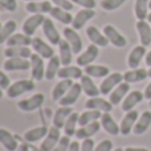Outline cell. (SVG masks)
Listing matches in <instances>:
<instances>
[{
  "label": "cell",
  "mask_w": 151,
  "mask_h": 151,
  "mask_svg": "<svg viewBox=\"0 0 151 151\" xmlns=\"http://www.w3.org/2000/svg\"><path fill=\"white\" fill-rule=\"evenodd\" d=\"M99 47H97V45L91 44L89 45L88 48H86L85 50H83L82 53H80L77 57V60H76V63H77L78 66H88L90 65V64H93L94 61L97 60V57H98L99 55Z\"/></svg>",
  "instance_id": "cell-10"
},
{
  "label": "cell",
  "mask_w": 151,
  "mask_h": 151,
  "mask_svg": "<svg viewBox=\"0 0 151 151\" xmlns=\"http://www.w3.org/2000/svg\"><path fill=\"white\" fill-rule=\"evenodd\" d=\"M82 69L81 66H73V65H68V66H61L58 70L57 77L60 78H68V80H80L82 77Z\"/></svg>",
  "instance_id": "cell-33"
},
{
  "label": "cell",
  "mask_w": 151,
  "mask_h": 151,
  "mask_svg": "<svg viewBox=\"0 0 151 151\" xmlns=\"http://www.w3.org/2000/svg\"><path fill=\"white\" fill-rule=\"evenodd\" d=\"M42 32H44V36L47 37L50 45H58V42L63 40L60 32L57 31L55 23L52 21L50 17H45L44 24H42Z\"/></svg>",
  "instance_id": "cell-11"
},
{
  "label": "cell",
  "mask_w": 151,
  "mask_h": 151,
  "mask_svg": "<svg viewBox=\"0 0 151 151\" xmlns=\"http://www.w3.org/2000/svg\"><path fill=\"white\" fill-rule=\"evenodd\" d=\"M1 98H3V89L0 88V99H1Z\"/></svg>",
  "instance_id": "cell-58"
},
{
  "label": "cell",
  "mask_w": 151,
  "mask_h": 151,
  "mask_svg": "<svg viewBox=\"0 0 151 151\" xmlns=\"http://www.w3.org/2000/svg\"><path fill=\"white\" fill-rule=\"evenodd\" d=\"M31 73H32V80L35 81H41L45 78V68L47 65L44 64V58L39 56L37 53H32L31 58Z\"/></svg>",
  "instance_id": "cell-5"
},
{
  "label": "cell",
  "mask_w": 151,
  "mask_h": 151,
  "mask_svg": "<svg viewBox=\"0 0 151 151\" xmlns=\"http://www.w3.org/2000/svg\"><path fill=\"white\" fill-rule=\"evenodd\" d=\"M99 122H101V126L104 127V130L106 131L107 134L114 135V137L121 134L119 125L115 122V119L111 117L110 113H102V117H101V119H99Z\"/></svg>",
  "instance_id": "cell-25"
},
{
  "label": "cell",
  "mask_w": 151,
  "mask_h": 151,
  "mask_svg": "<svg viewBox=\"0 0 151 151\" xmlns=\"http://www.w3.org/2000/svg\"><path fill=\"white\" fill-rule=\"evenodd\" d=\"M150 0H135L134 3V13L138 20H147L150 9Z\"/></svg>",
  "instance_id": "cell-39"
},
{
  "label": "cell",
  "mask_w": 151,
  "mask_h": 151,
  "mask_svg": "<svg viewBox=\"0 0 151 151\" xmlns=\"http://www.w3.org/2000/svg\"><path fill=\"white\" fill-rule=\"evenodd\" d=\"M111 150H113V142L110 139H104L94 147V151H111Z\"/></svg>",
  "instance_id": "cell-47"
},
{
  "label": "cell",
  "mask_w": 151,
  "mask_h": 151,
  "mask_svg": "<svg viewBox=\"0 0 151 151\" xmlns=\"http://www.w3.org/2000/svg\"><path fill=\"white\" fill-rule=\"evenodd\" d=\"M72 113H73L72 106H60L53 115V126L57 129H64V125Z\"/></svg>",
  "instance_id": "cell-32"
},
{
  "label": "cell",
  "mask_w": 151,
  "mask_h": 151,
  "mask_svg": "<svg viewBox=\"0 0 151 151\" xmlns=\"http://www.w3.org/2000/svg\"><path fill=\"white\" fill-rule=\"evenodd\" d=\"M60 68H61L60 56H56L55 55L52 58H49V60H48L47 68H45V80L50 81V80H53L55 77H57Z\"/></svg>",
  "instance_id": "cell-35"
},
{
  "label": "cell",
  "mask_w": 151,
  "mask_h": 151,
  "mask_svg": "<svg viewBox=\"0 0 151 151\" xmlns=\"http://www.w3.org/2000/svg\"><path fill=\"white\" fill-rule=\"evenodd\" d=\"M78 119H80V114L73 111L70 115L68 117L65 125H64V133L68 137H73L76 135V131H77V125H78Z\"/></svg>",
  "instance_id": "cell-41"
},
{
  "label": "cell",
  "mask_w": 151,
  "mask_h": 151,
  "mask_svg": "<svg viewBox=\"0 0 151 151\" xmlns=\"http://www.w3.org/2000/svg\"><path fill=\"white\" fill-rule=\"evenodd\" d=\"M80 83H81V86H82V91L89 98H91V97H98L99 94H101L99 88L93 82V78H91L90 76L83 74L82 77L80 78Z\"/></svg>",
  "instance_id": "cell-27"
},
{
  "label": "cell",
  "mask_w": 151,
  "mask_h": 151,
  "mask_svg": "<svg viewBox=\"0 0 151 151\" xmlns=\"http://www.w3.org/2000/svg\"><path fill=\"white\" fill-rule=\"evenodd\" d=\"M16 151H31V147H29L28 142H24V143H20L19 147L16 149Z\"/></svg>",
  "instance_id": "cell-52"
},
{
  "label": "cell",
  "mask_w": 151,
  "mask_h": 151,
  "mask_svg": "<svg viewBox=\"0 0 151 151\" xmlns=\"http://www.w3.org/2000/svg\"><path fill=\"white\" fill-rule=\"evenodd\" d=\"M137 32L139 35L141 45L149 47L151 45V25L147 20H138L135 24Z\"/></svg>",
  "instance_id": "cell-23"
},
{
  "label": "cell",
  "mask_w": 151,
  "mask_h": 151,
  "mask_svg": "<svg viewBox=\"0 0 151 151\" xmlns=\"http://www.w3.org/2000/svg\"><path fill=\"white\" fill-rule=\"evenodd\" d=\"M52 3L47 1V0H40V1H29L25 4L27 12L36 15V13H49L52 9Z\"/></svg>",
  "instance_id": "cell-28"
},
{
  "label": "cell",
  "mask_w": 151,
  "mask_h": 151,
  "mask_svg": "<svg viewBox=\"0 0 151 151\" xmlns=\"http://www.w3.org/2000/svg\"><path fill=\"white\" fill-rule=\"evenodd\" d=\"M114 151H125V149H122V147H117V149H114Z\"/></svg>",
  "instance_id": "cell-56"
},
{
  "label": "cell",
  "mask_w": 151,
  "mask_h": 151,
  "mask_svg": "<svg viewBox=\"0 0 151 151\" xmlns=\"http://www.w3.org/2000/svg\"><path fill=\"white\" fill-rule=\"evenodd\" d=\"M0 145L7 151H16V149L19 147L16 135H13L11 131L3 127H0Z\"/></svg>",
  "instance_id": "cell-26"
},
{
  "label": "cell",
  "mask_w": 151,
  "mask_h": 151,
  "mask_svg": "<svg viewBox=\"0 0 151 151\" xmlns=\"http://www.w3.org/2000/svg\"><path fill=\"white\" fill-rule=\"evenodd\" d=\"M32 49H33L35 53H37L39 56H41L42 58H47V60H49V58H52L53 56H55V49H53V47L50 44H48V42H45L42 39H40V37H33L32 39Z\"/></svg>",
  "instance_id": "cell-8"
},
{
  "label": "cell",
  "mask_w": 151,
  "mask_h": 151,
  "mask_svg": "<svg viewBox=\"0 0 151 151\" xmlns=\"http://www.w3.org/2000/svg\"><path fill=\"white\" fill-rule=\"evenodd\" d=\"M35 89L33 80H19L11 83V86L7 89V96L8 98H17V97L23 96V94L32 91Z\"/></svg>",
  "instance_id": "cell-1"
},
{
  "label": "cell",
  "mask_w": 151,
  "mask_h": 151,
  "mask_svg": "<svg viewBox=\"0 0 151 151\" xmlns=\"http://www.w3.org/2000/svg\"><path fill=\"white\" fill-rule=\"evenodd\" d=\"M149 77V70H146L145 68H135V69H130V70L123 73V81L129 83H135V82H141L145 81Z\"/></svg>",
  "instance_id": "cell-29"
},
{
  "label": "cell",
  "mask_w": 151,
  "mask_h": 151,
  "mask_svg": "<svg viewBox=\"0 0 151 151\" xmlns=\"http://www.w3.org/2000/svg\"><path fill=\"white\" fill-rule=\"evenodd\" d=\"M61 138V131L60 129L55 127V126H50L48 134L45 135V138L42 139L41 145H40V151H53L56 146H57L58 141Z\"/></svg>",
  "instance_id": "cell-6"
},
{
  "label": "cell",
  "mask_w": 151,
  "mask_h": 151,
  "mask_svg": "<svg viewBox=\"0 0 151 151\" xmlns=\"http://www.w3.org/2000/svg\"><path fill=\"white\" fill-rule=\"evenodd\" d=\"M81 149V145L78 141H72L70 146H69V150L68 151H80Z\"/></svg>",
  "instance_id": "cell-51"
},
{
  "label": "cell",
  "mask_w": 151,
  "mask_h": 151,
  "mask_svg": "<svg viewBox=\"0 0 151 151\" xmlns=\"http://www.w3.org/2000/svg\"><path fill=\"white\" fill-rule=\"evenodd\" d=\"M49 13H50V17L55 19V20H57V21H60L61 24L68 25V24L73 23L74 16H72V13L69 12V11H65L60 7H53Z\"/></svg>",
  "instance_id": "cell-37"
},
{
  "label": "cell",
  "mask_w": 151,
  "mask_h": 151,
  "mask_svg": "<svg viewBox=\"0 0 151 151\" xmlns=\"http://www.w3.org/2000/svg\"><path fill=\"white\" fill-rule=\"evenodd\" d=\"M52 3L55 4V7H60L65 11H69V12H70L74 7L72 0H52Z\"/></svg>",
  "instance_id": "cell-46"
},
{
  "label": "cell",
  "mask_w": 151,
  "mask_h": 151,
  "mask_svg": "<svg viewBox=\"0 0 151 151\" xmlns=\"http://www.w3.org/2000/svg\"><path fill=\"white\" fill-rule=\"evenodd\" d=\"M139 118V113L137 110H130L125 114V117L122 118L119 123V129H121V134L122 135H129L130 133H133V129L135 126L137 121Z\"/></svg>",
  "instance_id": "cell-13"
},
{
  "label": "cell",
  "mask_w": 151,
  "mask_h": 151,
  "mask_svg": "<svg viewBox=\"0 0 151 151\" xmlns=\"http://www.w3.org/2000/svg\"><path fill=\"white\" fill-rule=\"evenodd\" d=\"M149 77L151 78V66H150V69H149Z\"/></svg>",
  "instance_id": "cell-61"
},
{
  "label": "cell",
  "mask_w": 151,
  "mask_h": 151,
  "mask_svg": "<svg viewBox=\"0 0 151 151\" xmlns=\"http://www.w3.org/2000/svg\"><path fill=\"white\" fill-rule=\"evenodd\" d=\"M32 39L33 37L25 33H13L5 44L7 47H29L32 45Z\"/></svg>",
  "instance_id": "cell-38"
},
{
  "label": "cell",
  "mask_w": 151,
  "mask_h": 151,
  "mask_svg": "<svg viewBox=\"0 0 151 151\" xmlns=\"http://www.w3.org/2000/svg\"><path fill=\"white\" fill-rule=\"evenodd\" d=\"M3 68L7 72L28 70L31 68V61H29V58H21V57L7 58L4 61V64H3Z\"/></svg>",
  "instance_id": "cell-14"
},
{
  "label": "cell",
  "mask_w": 151,
  "mask_h": 151,
  "mask_svg": "<svg viewBox=\"0 0 151 151\" xmlns=\"http://www.w3.org/2000/svg\"><path fill=\"white\" fill-rule=\"evenodd\" d=\"M101 127H102L101 122H99V121H94V122L89 123V125L80 126V129H77V131H76L74 137L78 141H83V139L91 138L93 135H96V134L98 133Z\"/></svg>",
  "instance_id": "cell-17"
},
{
  "label": "cell",
  "mask_w": 151,
  "mask_h": 151,
  "mask_svg": "<svg viewBox=\"0 0 151 151\" xmlns=\"http://www.w3.org/2000/svg\"><path fill=\"white\" fill-rule=\"evenodd\" d=\"M45 20V16L42 13H36V15H31L28 19H25V21L23 23V33L28 35V36H33L36 33V31L42 27Z\"/></svg>",
  "instance_id": "cell-7"
},
{
  "label": "cell",
  "mask_w": 151,
  "mask_h": 151,
  "mask_svg": "<svg viewBox=\"0 0 151 151\" xmlns=\"http://www.w3.org/2000/svg\"><path fill=\"white\" fill-rule=\"evenodd\" d=\"M9 86H11L9 77H8V76L5 74L3 70H0V88H1L3 90H7Z\"/></svg>",
  "instance_id": "cell-50"
},
{
  "label": "cell",
  "mask_w": 151,
  "mask_h": 151,
  "mask_svg": "<svg viewBox=\"0 0 151 151\" xmlns=\"http://www.w3.org/2000/svg\"><path fill=\"white\" fill-rule=\"evenodd\" d=\"M127 0H101L99 5L104 11H107V12H111V11L118 9L119 7H122Z\"/></svg>",
  "instance_id": "cell-43"
},
{
  "label": "cell",
  "mask_w": 151,
  "mask_h": 151,
  "mask_svg": "<svg viewBox=\"0 0 151 151\" xmlns=\"http://www.w3.org/2000/svg\"><path fill=\"white\" fill-rule=\"evenodd\" d=\"M121 82H123V74L119 72H114V73H110L107 77L104 78V81L99 85V91H101L102 96H109Z\"/></svg>",
  "instance_id": "cell-3"
},
{
  "label": "cell",
  "mask_w": 151,
  "mask_h": 151,
  "mask_svg": "<svg viewBox=\"0 0 151 151\" xmlns=\"http://www.w3.org/2000/svg\"><path fill=\"white\" fill-rule=\"evenodd\" d=\"M145 61H146V65L147 66H151V50H150V52H147L146 57H145Z\"/></svg>",
  "instance_id": "cell-55"
},
{
  "label": "cell",
  "mask_w": 151,
  "mask_h": 151,
  "mask_svg": "<svg viewBox=\"0 0 151 151\" xmlns=\"http://www.w3.org/2000/svg\"><path fill=\"white\" fill-rule=\"evenodd\" d=\"M48 131H49V127H47V126H44V125L36 126V127H33V129L27 130L25 133H24L23 138H24V141L28 142V143H36V142L45 138Z\"/></svg>",
  "instance_id": "cell-19"
},
{
  "label": "cell",
  "mask_w": 151,
  "mask_h": 151,
  "mask_svg": "<svg viewBox=\"0 0 151 151\" xmlns=\"http://www.w3.org/2000/svg\"><path fill=\"white\" fill-rule=\"evenodd\" d=\"M31 151H40L39 149H33V147H31Z\"/></svg>",
  "instance_id": "cell-60"
},
{
  "label": "cell",
  "mask_w": 151,
  "mask_h": 151,
  "mask_svg": "<svg viewBox=\"0 0 151 151\" xmlns=\"http://www.w3.org/2000/svg\"><path fill=\"white\" fill-rule=\"evenodd\" d=\"M104 35L106 36V39L109 40V42L111 45L117 48H125L127 45V40L123 36L122 33H119L117 28L111 24H107V25L104 27Z\"/></svg>",
  "instance_id": "cell-4"
},
{
  "label": "cell",
  "mask_w": 151,
  "mask_h": 151,
  "mask_svg": "<svg viewBox=\"0 0 151 151\" xmlns=\"http://www.w3.org/2000/svg\"><path fill=\"white\" fill-rule=\"evenodd\" d=\"M125 151H150L149 149H146V147H126Z\"/></svg>",
  "instance_id": "cell-54"
},
{
  "label": "cell",
  "mask_w": 151,
  "mask_h": 151,
  "mask_svg": "<svg viewBox=\"0 0 151 151\" xmlns=\"http://www.w3.org/2000/svg\"><path fill=\"white\" fill-rule=\"evenodd\" d=\"M85 74L90 76L91 78H102V77H107L110 74V69L106 65H97V64H90V65L85 66L83 69Z\"/></svg>",
  "instance_id": "cell-36"
},
{
  "label": "cell",
  "mask_w": 151,
  "mask_h": 151,
  "mask_svg": "<svg viewBox=\"0 0 151 151\" xmlns=\"http://www.w3.org/2000/svg\"><path fill=\"white\" fill-rule=\"evenodd\" d=\"M146 47L145 45H137L131 49V52L127 56V65L130 69H135L141 65V61L146 57Z\"/></svg>",
  "instance_id": "cell-15"
},
{
  "label": "cell",
  "mask_w": 151,
  "mask_h": 151,
  "mask_svg": "<svg viewBox=\"0 0 151 151\" xmlns=\"http://www.w3.org/2000/svg\"><path fill=\"white\" fill-rule=\"evenodd\" d=\"M73 80H68V78H61L57 83L55 85L52 90V99L56 102H58L66 93L69 91V89L73 86Z\"/></svg>",
  "instance_id": "cell-24"
},
{
  "label": "cell",
  "mask_w": 151,
  "mask_h": 151,
  "mask_svg": "<svg viewBox=\"0 0 151 151\" xmlns=\"http://www.w3.org/2000/svg\"><path fill=\"white\" fill-rule=\"evenodd\" d=\"M129 93H130V83L123 81V82H121L119 85L109 94V101L111 102L114 106H117V105L122 104V101L125 99V97L127 96Z\"/></svg>",
  "instance_id": "cell-21"
},
{
  "label": "cell",
  "mask_w": 151,
  "mask_h": 151,
  "mask_svg": "<svg viewBox=\"0 0 151 151\" xmlns=\"http://www.w3.org/2000/svg\"><path fill=\"white\" fill-rule=\"evenodd\" d=\"M85 107L89 110H98L101 113H110L114 105L109 99L101 98V97H91L85 102Z\"/></svg>",
  "instance_id": "cell-12"
},
{
  "label": "cell",
  "mask_w": 151,
  "mask_h": 151,
  "mask_svg": "<svg viewBox=\"0 0 151 151\" xmlns=\"http://www.w3.org/2000/svg\"><path fill=\"white\" fill-rule=\"evenodd\" d=\"M94 16H96V11L94 9H91V8H82V9H80L76 13V16L73 17L72 28L78 31V29L82 28L89 20H91Z\"/></svg>",
  "instance_id": "cell-16"
},
{
  "label": "cell",
  "mask_w": 151,
  "mask_h": 151,
  "mask_svg": "<svg viewBox=\"0 0 151 151\" xmlns=\"http://www.w3.org/2000/svg\"><path fill=\"white\" fill-rule=\"evenodd\" d=\"M4 56L7 58H12V57L31 58L32 49L29 47H7L4 49Z\"/></svg>",
  "instance_id": "cell-34"
},
{
  "label": "cell",
  "mask_w": 151,
  "mask_h": 151,
  "mask_svg": "<svg viewBox=\"0 0 151 151\" xmlns=\"http://www.w3.org/2000/svg\"><path fill=\"white\" fill-rule=\"evenodd\" d=\"M102 113L98 111V110H86V111L81 113L80 114V119H78V125L80 126H85L89 125V123L94 122V121L101 119Z\"/></svg>",
  "instance_id": "cell-42"
},
{
  "label": "cell",
  "mask_w": 151,
  "mask_h": 151,
  "mask_svg": "<svg viewBox=\"0 0 151 151\" xmlns=\"http://www.w3.org/2000/svg\"><path fill=\"white\" fill-rule=\"evenodd\" d=\"M45 101V96L42 93H36L33 94L32 97L25 99H21V101L17 102V107L21 110V111H25V113H32V111H36L37 109L42 106Z\"/></svg>",
  "instance_id": "cell-2"
},
{
  "label": "cell",
  "mask_w": 151,
  "mask_h": 151,
  "mask_svg": "<svg viewBox=\"0 0 151 151\" xmlns=\"http://www.w3.org/2000/svg\"><path fill=\"white\" fill-rule=\"evenodd\" d=\"M58 55H60L61 65L63 66H68L72 64V57H73L72 55H74V53L72 50V47L65 39H63L58 42Z\"/></svg>",
  "instance_id": "cell-31"
},
{
  "label": "cell",
  "mask_w": 151,
  "mask_h": 151,
  "mask_svg": "<svg viewBox=\"0 0 151 151\" xmlns=\"http://www.w3.org/2000/svg\"><path fill=\"white\" fill-rule=\"evenodd\" d=\"M81 93H82V86H81L80 82H74L73 86L69 89V91L63 97V98L58 101L60 106H72L76 102L78 101Z\"/></svg>",
  "instance_id": "cell-18"
},
{
  "label": "cell",
  "mask_w": 151,
  "mask_h": 151,
  "mask_svg": "<svg viewBox=\"0 0 151 151\" xmlns=\"http://www.w3.org/2000/svg\"><path fill=\"white\" fill-rule=\"evenodd\" d=\"M63 35H64V39L66 40V41L69 42V45L72 47V50H73L74 55H80L81 50H82V39H81V36L77 33V31H76L74 28H72V27H66V28H64L63 31Z\"/></svg>",
  "instance_id": "cell-9"
},
{
  "label": "cell",
  "mask_w": 151,
  "mask_h": 151,
  "mask_svg": "<svg viewBox=\"0 0 151 151\" xmlns=\"http://www.w3.org/2000/svg\"><path fill=\"white\" fill-rule=\"evenodd\" d=\"M94 147H96L94 141L91 138H88V139H83L82 141L80 151H94Z\"/></svg>",
  "instance_id": "cell-49"
},
{
  "label": "cell",
  "mask_w": 151,
  "mask_h": 151,
  "mask_svg": "<svg viewBox=\"0 0 151 151\" xmlns=\"http://www.w3.org/2000/svg\"><path fill=\"white\" fill-rule=\"evenodd\" d=\"M147 21H149V23H151V12L149 13V16H147Z\"/></svg>",
  "instance_id": "cell-57"
},
{
  "label": "cell",
  "mask_w": 151,
  "mask_h": 151,
  "mask_svg": "<svg viewBox=\"0 0 151 151\" xmlns=\"http://www.w3.org/2000/svg\"><path fill=\"white\" fill-rule=\"evenodd\" d=\"M149 5H150V9H151V0H150V4Z\"/></svg>",
  "instance_id": "cell-63"
},
{
  "label": "cell",
  "mask_w": 151,
  "mask_h": 151,
  "mask_svg": "<svg viewBox=\"0 0 151 151\" xmlns=\"http://www.w3.org/2000/svg\"><path fill=\"white\" fill-rule=\"evenodd\" d=\"M150 107H151V99H150Z\"/></svg>",
  "instance_id": "cell-64"
},
{
  "label": "cell",
  "mask_w": 151,
  "mask_h": 151,
  "mask_svg": "<svg viewBox=\"0 0 151 151\" xmlns=\"http://www.w3.org/2000/svg\"><path fill=\"white\" fill-rule=\"evenodd\" d=\"M86 36H88V39L90 40L91 44L97 45V47L105 48V47H107V45L110 44L109 40L106 39V36H105V35L94 25H90V27L86 28Z\"/></svg>",
  "instance_id": "cell-20"
},
{
  "label": "cell",
  "mask_w": 151,
  "mask_h": 151,
  "mask_svg": "<svg viewBox=\"0 0 151 151\" xmlns=\"http://www.w3.org/2000/svg\"><path fill=\"white\" fill-rule=\"evenodd\" d=\"M72 141H70V137L68 135H61L60 141H58L57 146L53 149V151H68L69 146H70Z\"/></svg>",
  "instance_id": "cell-44"
},
{
  "label": "cell",
  "mask_w": 151,
  "mask_h": 151,
  "mask_svg": "<svg viewBox=\"0 0 151 151\" xmlns=\"http://www.w3.org/2000/svg\"><path fill=\"white\" fill-rule=\"evenodd\" d=\"M72 3L80 5V7H82V8H91V9H94L97 5L96 0H72Z\"/></svg>",
  "instance_id": "cell-48"
},
{
  "label": "cell",
  "mask_w": 151,
  "mask_h": 151,
  "mask_svg": "<svg viewBox=\"0 0 151 151\" xmlns=\"http://www.w3.org/2000/svg\"><path fill=\"white\" fill-rule=\"evenodd\" d=\"M143 94H145V98L146 99H151V82L149 83V85L145 88V91H143Z\"/></svg>",
  "instance_id": "cell-53"
},
{
  "label": "cell",
  "mask_w": 151,
  "mask_h": 151,
  "mask_svg": "<svg viewBox=\"0 0 151 151\" xmlns=\"http://www.w3.org/2000/svg\"><path fill=\"white\" fill-rule=\"evenodd\" d=\"M150 125H151V111L146 110V111H143L139 115L138 121H137L135 126L133 129V133L135 135H142V134H145L149 130Z\"/></svg>",
  "instance_id": "cell-30"
},
{
  "label": "cell",
  "mask_w": 151,
  "mask_h": 151,
  "mask_svg": "<svg viewBox=\"0 0 151 151\" xmlns=\"http://www.w3.org/2000/svg\"><path fill=\"white\" fill-rule=\"evenodd\" d=\"M1 27H3V24H1V23H0V29H1Z\"/></svg>",
  "instance_id": "cell-62"
},
{
  "label": "cell",
  "mask_w": 151,
  "mask_h": 151,
  "mask_svg": "<svg viewBox=\"0 0 151 151\" xmlns=\"http://www.w3.org/2000/svg\"><path fill=\"white\" fill-rule=\"evenodd\" d=\"M0 7L8 12H15L17 9V1L16 0H0Z\"/></svg>",
  "instance_id": "cell-45"
},
{
  "label": "cell",
  "mask_w": 151,
  "mask_h": 151,
  "mask_svg": "<svg viewBox=\"0 0 151 151\" xmlns=\"http://www.w3.org/2000/svg\"><path fill=\"white\" fill-rule=\"evenodd\" d=\"M145 99V94L141 90H133L125 97V99L122 101V110L123 111H130L134 110V107L138 104H141Z\"/></svg>",
  "instance_id": "cell-22"
},
{
  "label": "cell",
  "mask_w": 151,
  "mask_h": 151,
  "mask_svg": "<svg viewBox=\"0 0 151 151\" xmlns=\"http://www.w3.org/2000/svg\"><path fill=\"white\" fill-rule=\"evenodd\" d=\"M16 28H17V24L15 20H7L3 24L1 29H0V45L8 41V39L15 33Z\"/></svg>",
  "instance_id": "cell-40"
},
{
  "label": "cell",
  "mask_w": 151,
  "mask_h": 151,
  "mask_svg": "<svg viewBox=\"0 0 151 151\" xmlns=\"http://www.w3.org/2000/svg\"><path fill=\"white\" fill-rule=\"evenodd\" d=\"M24 1H27V3H29V1H40V0H24Z\"/></svg>",
  "instance_id": "cell-59"
}]
</instances>
